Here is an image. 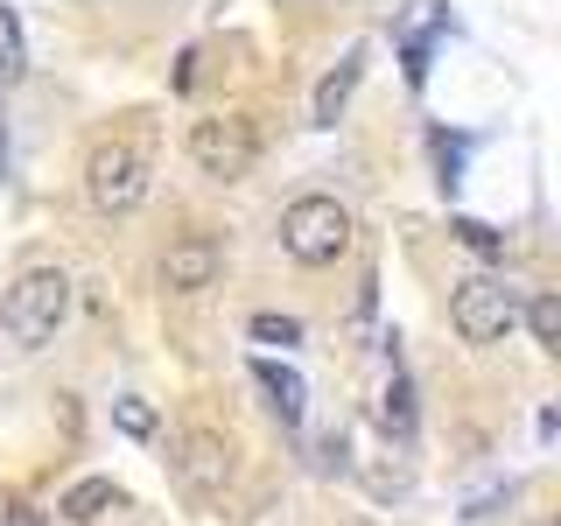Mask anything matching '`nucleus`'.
I'll return each instance as SVG.
<instances>
[{
  "mask_svg": "<svg viewBox=\"0 0 561 526\" xmlns=\"http://www.w3.org/2000/svg\"><path fill=\"white\" fill-rule=\"evenodd\" d=\"M22 70H28V64H22V22L0 8V84H14Z\"/></svg>",
  "mask_w": 561,
  "mask_h": 526,
  "instance_id": "nucleus-14",
  "label": "nucleus"
},
{
  "mask_svg": "<svg viewBox=\"0 0 561 526\" xmlns=\"http://www.w3.org/2000/svg\"><path fill=\"white\" fill-rule=\"evenodd\" d=\"M519 316L534 323V338L548 344V351H561V302H554V295H534V302H526Z\"/></svg>",
  "mask_w": 561,
  "mask_h": 526,
  "instance_id": "nucleus-13",
  "label": "nucleus"
},
{
  "mask_svg": "<svg viewBox=\"0 0 561 526\" xmlns=\"http://www.w3.org/2000/svg\"><path fill=\"white\" fill-rule=\"evenodd\" d=\"M190 162L204 175H218V183H239V175L260 162V127L239 119V113H210V119L190 127Z\"/></svg>",
  "mask_w": 561,
  "mask_h": 526,
  "instance_id": "nucleus-5",
  "label": "nucleus"
},
{
  "mask_svg": "<svg viewBox=\"0 0 561 526\" xmlns=\"http://www.w3.org/2000/svg\"><path fill=\"white\" fill-rule=\"evenodd\" d=\"M175 470H183L197 491H225V478H232V443L210 428H190L175 435Z\"/></svg>",
  "mask_w": 561,
  "mask_h": 526,
  "instance_id": "nucleus-6",
  "label": "nucleus"
},
{
  "mask_svg": "<svg viewBox=\"0 0 561 526\" xmlns=\"http://www.w3.org/2000/svg\"><path fill=\"white\" fill-rule=\"evenodd\" d=\"M253 379L267 386V408H274L280 421H302V408H309L302 373H288V365H274V358H253Z\"/></svg>",
  "mask_w": 561,
  "mask_h": 526,
  "instance_id": "nucleus-8",
  "label": "nucleus"
},
{
  "mask_svg": "<svg viewBox=\"0 0 561 526\" xmlns=\"http://www.w3.org/2000/svg\"><path fill=\"white\" fill-rule=\"evenodd\" d=\"M379 428L400 435V443L414 435V393H408V373H400V358H393V379H386V393H379Z\"/></svg>",
  "mask_w": 561,
  "mask_h": 526,
  "instance_id": "nucleus-11",
  "label": "nucleus"
},
{
  "mask_svg": "<svg viewBox=\"0 0 561 526\" xmlns=\"http://www.w3.org/2000/svg\"><path fill=\"white\" fill-rule=\"evenodd\" d=\"M148 183H154V155H148V140H134V134H113L84 155V197L99 210H113V218L148 197Z\"/></svg>",
  "mask_w": 561,
  "mask_h": 526,
  "instance_id": "nucleus-2",
  "label": "nucleus"
},
{
  "mask_svg": "<svg viewBox=\"0 0 561 526\" xmlns=\"http://www.w3.org/2000/svg\"><path fill=\"white\" fill-rule=\"evenodd\" d=\"M218 281V245L210 239H175L162 253V288L169 295H204Z\"/></svg>",
  "mask_w": 561,
  "mask_h": 526,
  "instance_id": "nucleus-7",
  "label": "nucleus"
},
{
  "mask_svg": "<svg viewBox=\"0 0 561 526\" xmlns=\"http://www.w3.org/2000/svg\"><path fill=\"white\" fill-rule=\"evenodd\" d=\"M113 505H119V484H113V478H78V484L57 499V513H64L70 526H92V519L113 513Z\"/></svg>",
  "mask_w": 561,
  "mask_h": 526,
  "instance_id": "nucleus-10",
  "label": "nucleus"
},
{
  "mask_svg": "<svg viewBox=\"0 0 561 526\" xmlns=\"http://www.w3.org/2000/svg\"><path fill=\"white\" fill-rule=\"evenodd\" d=\"M113 421L127 435H154V408H148V400H113Z\"/></svg>",
  "mask_w": 561,
  "mask_h": 526,
  "instance_id": "nucleus-16",
  "label": "nucleus"
},
{
  "mask_svg": "<svg viewBox=\"0 0 561 526\" xmlns=\"http://www.w3.org/2000/svg\"><path fill=\"white\" fill-rule=\"evenodd\" d=\"M64 316H70V274L64 267H28L8 295H0V330H8L22 351H43L64 330Z\"/></svg>",
  "mask_w": 561,
  "mask_h": 526,
  "instance_id": "nucleus-1",
  "label": "nucleus"
},
{
  "mask_svg": "<svg viewBox=\"0 0 561 526\" xmlns=\"http://www.w3.org/2000/svg\"><path fill=\"white\" fill-rule=\"evenodd\" d=\"M449 232H456V239H463V245H470V253H505V232H491V225H484V218H456V225H449Z\"/></svg>",
  "mask_w": 561,
  "mask_h": 526,
  "instance_id": "nucleus-15",
  "label": "nucleus"
},
{
  "mask_svg": "<svg viewBox=\"0 0 561 526\" xmlns=\"http://www.w3.org/2000/svg\"><path fill=\"white\" fill-rule=\"evenodd\" d=\"M519 309H526L519 281H505V274H491V267L470 274V281H456V295H449V323H456V338H463V344H499V338H513Z\"/></svg>",
  "mask_w": 561,
  "mask_h": 526,
  "instance_id": "nucleus-3",
  "label": "nucleus"
},
{
  "mask_svg": "<svg viewBox=\"0 0 561 526\" xmlns=\"http://www.w3.org/2000/svg\"><path fill=\"white\" fill-rule=\"evenodd\" d=\"M358 78H365V49H344V64L316 84V127H337V113H344V99L358 92Z\"/></svg>",
  "mask_w": 561,
  "mask_h": 526,
  "instance_id": "nucleus-9",
  "label": "nucleus"
},
{
  "mask_svg": "<svg viewBox=\"0 0 561 526\" xmlns=\"http://www.w3.org/2000/svg\"><path fill=\"white\" fill-rule=\"evenodd\" d=\"M351 245V210L337 197H295L280 210V253L302 260V267H330Z\"/></svg>",
  "mask_w": 561,
  "mask_h": 526,
  "instance_id": "nucleus-4",
  "label": "nucleus"
},
{
  "mask_svg": "<svg viewBox=\"0 0 561 526\" xmlns=\"http://www.w3.org/2000/svg\"><path fill=\"white\" fill-rule=\"evenodd\" d=\"M245 330H253L260 344H280V351H288V344H302V316H274V309H260Z\"/></svg>",
  "mask_w": 561,
  "mask_h": 526,
  "instance_id": "nucleus-12",
  "label": "nucleus"
},
{
  "mask_svg": "<svg viewBox=\"0 0 561 526\" xmlns=\"http://www.w3.org/2000/svg\"><path fill=\"white\" fill-rule=\"evenodd\" d=\"M0 526H43V513H35V505H8V513H0Z\"/></svg>",
  "mask_w": 561,
  "mask_h": 526,
  "instance_id": "nucleus-17",
  "label": "nucleus"
}]
</instances>
